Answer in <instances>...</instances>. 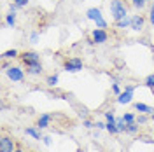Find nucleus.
<instances>
[{
  "label": "nucleus",
  "mask_w": 154,
  "mask_h": 152,
  "mask_svg": "<svg viewBox=\"0 0 154 152\" xmlns=\"http://www.w3.org/2000/svg\"><path fill=\"white\" fill-rule=\"evenodd\" d=\"M110 14L114 21H119L128 16V7L123 0H110Z\"/></svg>",
  "instance_id": "f257e3e1"
},
{
  "label": "nucleus",
  "mask_w": 154,
  "mask_h": 152,
  "mask_svg": "<svg viewBox=\"0 0 154 152\" xmlns=\"http://www.w3.org/2000/svg\"><path fill=\"white\" fill-rule=\"evenodd\" d=\"M19 58H21V61H23L25 67L40 63V54H38L37 51H23V53L19 54Z\"/></svg>",
  "instance_id": "f03ea898"
},
{
  "label": "nucleus",
  "mask_w": 154,
  "mask_h": 152,
  "mask_svg": "<svg viewBox=\"0 0 154 152\" xmlns=\"http://www.w3.org/2000/svg\"><path fill=\"white\" fill-rule=\"evenodd\" d=\"M107 40H109V33L105 28H95L91 32V44L100 46V44H105Z\"/></svg>",
  "instance_id": "7ed1b4c3"
},
{
  "label": "nucleus",
  "mask_w": 154,
  "mask_h": 152,
  "mask_svg": "<svg viewBox=\"0 0 154 152\" xmlns=\"http://www.w3.org/2000/svg\"><path fill=\"white\" fill-rule=\"evenodd\" d=\"M63 70H67V72H79V70H82V59L79 56H74V58H68L67 61L63 63Z\"/></svg>",
  "instance_id": "20e7f679"
},
{
  "label": "nucleus",
  "mask_w": 154,
  "mask_h": 152,
  "mask_svg": "<svg viewBox=\"0 0 154 152\" xmlns=\"http://www.w3.org/2000/svg\"><path fill=\"white\" fill-rule=\"evenodd\" d=\"M16 149H18V143L14 138H11L7 135L0 138V152H14Z\"/></svg>",
  "instance_id": "39448f33"
},
{
  "label": "nucleus",
  "mask_w": 154,
  "mask_h": 152,
  "mask_svg": "<svg viewBox=\"0 0 154 152\" xmlns=\"http://www.w3.org/2000/svg\"><path fill=\"white\" fill-rule=\"evenodd\" d=\"M5 74L9 77L12 82H21V81H25V70L21 67H12L11 65L7 70H5Z\"/></svg>",
  "instance_id": "423d86ee"
},
{
  "label": "nucleus",
  "mask_w": 154,
  "mask_h": 152,
  "mask_svg": "<svg viewBox=\"0 0 154 152\" xmlns=\"http://www.w3.org/2000/svg\"><path fill=\"white\" fill-rule=\"evenodd\" d=\"M145 26V18L142 14H135L131 16V25H130V28L135 30V32H142Z\"/></svg>",
  "instance_id": "0eeeda50"
},
{
  "label": "nucleus",
  "mask_w": 154,
  "mask_h": 152,
  "mask_svg": "<svg viewBox=\"0 0 154 152\" xmlns=\"http://www.w3.org/2000/svg\"><path fill=\"white\" fill-rule=\"evenodd\" d=\"M86 18L91 19V21L103 19V16H102V9H100V7H91V9H88L86 11Z\"/></svg>",
  "instance_id": "6e6552de"
},
{
  "label": "nucleus",
  "mask_w": 154,
  "mask_h": 152,
  "mask_svg": "<svg viewBox=\"0 0 154 152\" xmlns=\"http://www.w3.org/2000/svg\"><path fill=\"white\" fill-rule=\"evenodd\" d=\"M131 102H133V93H131V91H123V93H121V95L117 96V103L119 105H128V103H131Z\"/></svg>",
  "instance_id": "1a4fd4ad"
},
{
  "label": "nucleus",
  "mask_w": 154,
  "mask_h": 152,
  "mask_svg": "<svg viewBox=\"0 0 154 152\" xmlns=\"http://www.w3.org/2000/svg\"><path fill=\"white\" fill-rule=\"evenodd\" d=\"M133 108L138 112V114H152L154 110H152V107H149V105H145L142 103V102H137V103H133Z\"/></svg>",
  "instance_id": "9d476101"
},
{
  "label": "nucleus",
  "mask_w": 154,
  "mask_h": 152,
  "mask_svg": "<svg viewBox=\"0 0 154 152\" xmlns=\"http://www.w3.org/2000/svg\"><path fill=\"white\" fill-rule=\"evenodd\" d=\"M51 119H53V115H51V114H40V117L37 119V128H38V129L48 128L49 123H51Z\"/></svg>",
  "instance_id": "9b49d317"
},
{
  "label": "nucleus",
  "mask_w": 154,
  "mask_h": 152,
  "mask_svg": "<svg viewBox=\"0 0 154 152\" xmlns=\"http://www.w3.org/2000/svg\"><path fill=\"white\" fill-rule=\"evenodd\" d=\"M25 133L28 135V136H32V138H35V140H42V138H44V135L40 133V129H38L37 126H30V128H26Z\"/></svg>",
  "instance_id": "f8f14e48"
},
{
  "label": "nucleus",
  "mask_w": 154,
  "mask_h": 152,
  "mask_svg": "<svg viewBox=\"0 0 154 152\" xmlns=\"http://www.w3.org/2000/svg\"><path fill=\"white\" fill-rule=\"evenodd\" d=\"M26 68V74L28 75H40L42 74V63H35V65H28Z\"/></svg>",
  "instance_id": "ddd939ff"
},
{
  "label": "nucleus",
  "mask_w": 154,
  "mask_h": 152,
  "mask_svg": "<svg viewBox=\"0 0 154 152\" xmlns=\"http://www.w3.org/2000/svg\"><path fill=\"white\" fill-rule=\"evenodd\" d=\"M130 25H131V18H130V16H126V18L119 19V21H116V23H114V26H116V28H119V30L130 28Z\"/></svg>",
  "instance_id": "4468645a"
},
{
  "label": "nucleus",
  "mask_w": 154,
  "mask_h": 152,
  "mask_svg": "<svg viewBox=\"0 0 154 152\" xmlns=\"http://www.w3.org/2000/svg\"><path fill=\"white\" fill-rule=\"evenodd\" d=\"M14 58H19V51L18 49H9L2 54V59H14Z\"/></svg>",
  "instance_id": "2eb2a0df"
},
{
  "label": "nucleus",
  "mask_w": 154,
  "mask_h": 152,
  "mask_svg": "<svg viewBox=\"0 0 154 152\" xmlns=\"http://www.w3.org/2000/svg\"><path fill=\"white\" fill-rule=\"evenodd\" d=\"M138 131H140V124H137V123L126 124V133L128 135H137Z\"/></svg>",
  "instance_id": "dca6fc26"
},
{
  "label": "nucleus",
  "mask_w": 154,
  "mask_h": 152,
  "mask_svg": "<svg viewBox=\"0 0 154 152\" xmlns=\"http://www.w3.org/2000/svg\"><path fill=\"white\" fill-rule=\"evenodd\" d=\"M5 25H7L9 28H14V26H16V14H14V12H9V14L5 16Z\"/></svg>",
  "instance_id": "f3484780"
},
{
  "label": "nucleus",
  "mask_w": 154,
  "mask_h": 152,
  "mask_svg": "<svg viewBox=\"0 0 154 152\" xmlns=\"http://www.w3.org/2000/svg\"><path fill=\"white\" fill-rule=\"evenodd\" d=\"M58 81H60V79H58V75H56V74H53V75H48V79H46V84H48L49 87H56Z\"/></svg>",
  "instance_id": "a211bd4d"
},
{
  "label": "nucleus",
  "mask_w": 154,
  "mask_h": 152,
  "mask_svg": "<svg viewBox=\"0 0 154 152\" xmlns=\"http://www.w3.org/2000/svg\"><path fill=\"white\" fill-rule=\"evenodd\" d=\"M116 126H117V131L119 133H126V123L123 117H117L116 119Z\"/></svg>",
  "instance_id": "6ab92c4d"
},
{
  "label": "nucleus",
  "mask_w": 154,
  "mask_h": 152,
  "mask_svg": "<svg viewBox=\"0 0 154 152\" xmlns=\"http://www.w3.org/2000/svg\"><path fill=\"white\" fill-rule=\"evenodd\" d=\"M131 5H133L135 9L142 11L145 5H147V0H131Z\"/></svg>",
  "instance_id": "aec40b11"
},
{
  "label": "nucleus",
  "mask_w": 154,
  "mask_h": 152,
  "mask_svg": "<svg viewBox=\"0 0 154 152\" xmlns=\"http://www.w3.org/2000/svg\"><path fill=\"white\" fill-rule=\"evenodd\" d=\"M123 119H125V123H126V124H130V123H137V115H135L133 112H126V114L123 115Z\"/></svg>",
  "instance_id": "412c9836"
},
{
  "label": "nucleus",
  "mask_w": 154,
  "mask_h": 152,
  "mask_svg": "<svg viewBox=\"0 0 154 152\" xmlns=\"http://www.w3.org/2000/svg\"><path fill=\"white\" fill-rule=\"evenodd\" d=\"M149 119H151V115H149V114H140L138 117H137V124L144 126L145 123H149Z\"/></svg>",
  "instance_id": "4be33fe9"
},
{
  "label": "nucleus",
  "mask_w": 154,
  "mask_h": 152,
  "mask_svg": "<svg viewBox=\"0 0 154 152\" xmlns=\"http://www.w3.org/2000/svg\"><path fill=\"white\" fill-rule=\"evenodd\" d=\"M103 115H105V121L107 123H116V114H114V110H107V112H103Z\"/></svg>",
  "instance_id": "5701e85b"
},
{
  "label": "nucleus",
  "mask_w": 154,
  "mask_h": 152,
  "mask_svg": "<svg viewBox=\"0 0 154 152\" xmlns=\"http://www.w3.org/2000/svg\"><path fill=\"white\" fill-rule=\"evenodd\" d=\"M144 84L147 86V87H151V89L154 91V74H151V75H147V77H145Z\"/></svg>",
  "instance_id": "b1692460"
},
{
  "label": "nucleus",
  "mask_w": 154,
  "mask_h": 152,
  "mask_svg": "<svg viewBox=\"0 0 154 152\" xmlns=\"http://www.w3.org/2000/svg\"><path fill=\"white\" fill-rule=\"evenodd\" d=\"M107 131L110 135H117L119 131H117V126H116V123H107Z\"/></svg>",
  "instance_id": "393cba45"
},
{
  "label": "nucleus",
  "mask_w": 154,
  "mask_h": 152,
  "mask_svg": "<svg viewBox=\"0 0 154 152\" xmlns=\"http://www.w3.org/2000/svg\"><path fill=\"white\" fill-rule=\"evenodd\" d=\"M82 126H84L86 129H93V128H95V123L89 121V119H82Z\"/></svg>",
  "instance_id": "a878e982"
},
{
  "label": "nucleus",
  "mask_w": 154,
  "mask_h": 152,
  "mask_svg": "<svg viewBox=\"0 0 154 152\" xmlns=\"http://www.w3.org/2000/svg\"><path fill=\"white\" fill-rule=\"evenodd\" d=\"M112 93H114L116 96H119L121 93H123V91H121V87H119V84H117V82H114V84H112Z\"/></svg>",
  "instance_id": "bb28decb"
},
{
  "label": "nucleus",
  "mask_w": 154,
  "mask_h": 152,
  "mask_svg": "<svg viewBox=\"0 0 154 152\" xmlns=\"http://www.w3.org/2000/svg\"><path fill=\"white\" fill-rule=\"evenodd\" d=\"M149 21H151V25L154 26V0H152V5H151V9H149Z\"/></svg>",
  "instance_id": "cd10ccee"
},
{
  "label": "nucleus",
  "mask_w": 154,
  "mask_h": 152,
  "mask_svg": "<svg viewBox=\"0 0 154 152\" xmlns=\"http://www.w3.org/2000/svg\"><path fill=\"white\" fill-rule=\"evenodd\" d=\"M96 28H107V21L105 19H98V21H95Z\"/></svg>",
  "instance_id": "c85d7f7f"
},
{
  "label": "nucleus",
  "mask_w": 154,
  "mask_h": 152,
  "mask_svg": "<svg viewBox=\"0 0 154 152\" xmlns=\"http://www.w3.org/2000/svg\"><path fill=\"white\" fill-rule=\"evenodd\" d=\"M96 129H107V123H102V121H96L95 123Z\"/></svg>",
  "instance_id": "c756f323"
},
{
  "label": "nucleus",
  "mask_w": 154,
  "mask_h": 152,
  "mask_svg": "<svg viewBox=\"0 0 154 152\" xmlns=\"http://www.w3.org/2000/svg\"><path fill=\"white\" fill-rule=\"evenodd\" d=\"M42 143H44V145H51V143H53V140H51V136H49V135H44V138H42Z\"/></svg>",
  "instance_id": "7c9ffc66"
},
{
  "label": "nucleus",
  "mask_w": 154,
  "mask_h": 152,
  "mask_svg": "<svg viewBox=\"0 0 154 152\" xmlns=\"http://www.w3.org/2000/svg\"><path fill=\"white\" fill-rule=\"evenodd\" d=\"M138 140H142V142H145V143H154V140L151 138V136H144V135L138 136Z\"/></svg>",
  "instance_id": "2f4dec72"
},
{
  "label": "nucleus",
  "mask_w": 154,
  "mask_h": 152,
  "mask_svg": "<svg viewBox=\"0 0 154 152\" xmlns=\"http://www.w3.org/2000/svg\"><path fill=\"white\" fill-rule=\"evenodd\" d=\"M14 4H18L19 7H26L28 5V0H14Z\"/></svg>",
  "instance_id": "473e14b6"
},
{
  "label": "nucleus",
  "mask_w": 154,
  "mask_h": 152,
  "mask_svg": "<svg viewBox=\"0 0 154 152\" xmlns=\"http://www.w3.org/2000/svg\"><path fill=\"white\" fill-rule=\"evenodd\" d=\"M30 40H32V42H37L38 40V33L37 32H32V33H30Z\"/></svg>",
  "instance_id": "72a5a7b5"
},
{
  "label": "nucleus",
  "mask_w": 154,
  "mask_h": 152,
  "mask_svg": "<svg viewBox=\"0 0 154 152\" xmlns=\"http://www.w3.org/2000/svg\"><path fill=\"white\" fill-rule=\"evenodd\" d=\"M125 89H126V91H131V93H133V91H135V86L133 84H126Z\"/></svg>",
  "instance_id": "f704fd0d"
},
{
  "label": "nucleus",
  "mask_w": 154,
  "mask_h": 152,
  "mask_svg": "<svg viewBox=\"0 0 154 152\" xmlns=\"http://www.w3.org/2000/svg\"><path fill=\"white\" fill-rule=\"evenodd\" d=\"M14 152H25V150H23V149H21V147H19V145H18V149H16V150H14Z\"/></svg>",
  "instance_id": "c9c22d12"
},
{
  "label": "nucleus",
  "mask_w": 154,
  "mask_h": 152,
  "mask_svg": "<svg viewBox=\"0 0 154 152\" xmlns=\"http://www.w3.org/2000/svg\"><path fill=\"white\" fill-rule=\"evenodd\" d=\"M151 121H152V123H154V112H152V114H151Z\"/></svg>",
  "instance_id": "e433bc0d"
},
{
  "label": "nucleus",
  "mask_w": 154,
  "mask_h": 152,
  "mask_svg": "<svg viewBox=\"0 0 154 152\" xmlns=\"http://www.w3.org/2000/svg\"><path fill=\"white\" fill-rule=\"evenodd\" d=\"M30 152H32V150H30Z\"/></svg>",
  "instance_id": "4c0bfd02"
}]
</instances>
